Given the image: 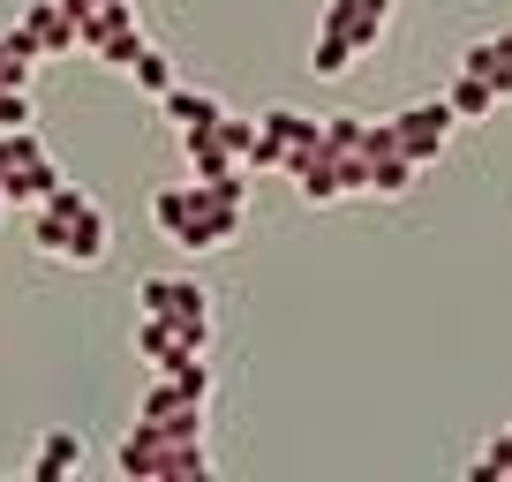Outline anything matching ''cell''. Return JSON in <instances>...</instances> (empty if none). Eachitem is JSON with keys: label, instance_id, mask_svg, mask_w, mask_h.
<instances>
[{"label": "cell", "instance_id": "6da1fadb", "mask_svg": "<svg viewBox=\"0 0 512 482\" xmlns=\"http://www.w3.org/2000/svg\"><path fill=\"white\" fill-rule=\"evenodd\" d=\"M113 467H121L128 482H204L219 460L204 452V437H181V430H166V422H144V415H136V430L121 437Z\"/></svg>", "mask_w": 512, "mask_h": 482}, {"label": "cell", "instance_id": "7a4b0ae2", "mask_svg": "<svg viewBox=\"0 0 512 482\" xmlns=\"http://www.w3.org/2000/svg\"><path fill=\"white\" fill-rule=\"evenodd\" d=\"M31 219V249L38 257H53V264H106V249H113V234H106V211L98 204H83V211H53V204H31L23 211Z\"/></svg>", "mask_w": 512, "mask_h": 482}, {"label": "cell", "instance_id": "3957f363", "mask_svg": "<svg viewBox=\"0 0 512 482\" xmlns=\"http://www.w3.org/2000/svg\"><path fill=\"white\" fill-rule=\"evenodd\" d=\"M136 46H144V31H136V0H98L91 16H76V53H91L98 68H121V76H128Z\"/></svg>", "mask_w": 512, "mask_h": 482}, {"label": "cell", "instance_id": "277c9868", "mask_svg": "<svg viewBox=\"0 0 512 482\" xmlns=\"http://www.w3.org/2000/svg\"><path fill=\"white\" fill-rule=\"evenodd\" d=\"M136 309L174 317L189 347H211V294L196 287V279H136Z\"/></svg>", "mask_w": 512, "mask_h": 482}, {"label": "cell", "instance_id": "5b68a950", "mask_svg": "<svg viewBox=\"0 0 512 482\" xmlns=\"http://www.w3.org/2000/svg\"><path fill=\"white\" fill-rule=\"evenodd\" d=\"M452 121H460V113H452L445 98H422V106H407L400 121H392V129H400V151H407V159H415V166H430L437 151H445Z\"/></svg>", "mask_w": 512, "mask_h": 482}, {"label": "cell", "instance_id": "8992f818", "mask_svg": "<svg viewBox=\"0 0 512 482\" xmlns=\"http://www.w3.org/2000/svg\"><path fill=\"white\" fill-rule=\"evenodd\" d=\"M354 0H332V8H324V31H317V53H309V68H317V76H347L354 68Z\"/></svg>", "mask_w": 512, "mask_h": 482}, {"label": "cell", "instance_id": "52a82bcc", "mask_svg": "<svg viewBox=\"0 0 512 482\" xmlns=\"http://www.w3.org/2000/svg\"><path fill=\"white\" fill-rule=\"evenodd\" d=\"M136 354H144L151 370H181V362H189V354H204V347H189L174 317H151V309H136Z\"/></svg>", "mask_w": 512, "mask_h": 482}, {"label": "cell", "instance_id": "ba28073f", "mask_svg": "<svg viewBox=\"0 0 512 482\" xmlns=\"http://www.w3.org/2000/svg\"><path fill=\"white\" fill-rule=\"evenodd\" d=\"M159 113L174 121L181 136H211V129L226 121V106H219V98H211V91H189V83H174V91L159 98Z\"/></svg>", "mask_w": 512, "mask_h": 482}, {"label": "cell", "instance_id": "9c48e42d", "mask_svg": "<svg viewBox=\"0 0 512 482\" xmlns=\"http://www.w3.org/2000/svg\"><path fill=\"white\" fill-rule=\"evenodd\" d=\"M38 61H46V46L31 38V23H16V31H0V91H31Z\"/></svg>", "mask_w": 512, "mask_h": 482}, {"label": "cell", "instance_id": "30bf717a", "mask_svg": "<svg viewBox=\"0 0 512 482\" xmlns=\"http://www.w3.org/2000/svg\"><path fill=\"white\" fill-rule=\"evenodd\" d=\"M76 467H83V437L76 430H46V437H38L31 482H61V475H76Z\"/></svg>", "mask_w": 512, "mask_h": 482}, {"label": "cell", "instance_id": "8fae6325", "mask_svg": "<svg viewBox=\"0 0 512 482\" xmlns=\"http://www.w3.org/2000/svg\"><path fill=\"white\" fill-rule=\"evenodd\" d=\"M23 23H31V38L46 46V61H53V53H76V16H68L61 0H31Z\"/></svg>", "mask_w": 512, "mask_h": 482}, {"label": "cell", "instance_id": "7c38bea8", "mask_svg": "<svg viewBox=\"0 0 512 482\" xmlns=\"http://www.w3.org/2000/svg\"><path fill=\"white\" fill-rule=\"evenodd\" d=\"M128 76H136V91H144V98H166V91H174V61H166V53L151 46V38H144V46H136V61H128Z\"/></svg>", "mask_w": 512, "mask_h": 482}, {"label": "cell", "instance_id": "4fadbf2b", "mask_svg": "<svg viewBox=\"0 0 512 482\" xmlns=\"http://www.w3.org/2000/svg\"><path fill=\"white\" fill-rule=\"evenodd\" d=\"M151 219H159V234L174 241L181 226L196 219V181H181V189H159V196H151Z\"/></svg>", "mask_w": 512, "mask_h": 482}, {"label": "cell", "instance_id": "5bb4252c", "mask_svg": "<svg viewBox=\"0 0 512 482\" xmlns=\"http://www.w3.org/2000/svg\"><path fill=\"white\" fill-rule=\"evenodd\" d=\"M445 106L460 113V121H482V113H497V91H490L482 76H467V68H460V76H452V91H445Z\"/></svg>", "mask_w": 512, "mask_h": 482}, {"label": "cell", "instance_id": "9a60e30c", "mask_svg": "<svg viewBox=\"0 0 512 482\" xmlns=\"http://www.w3.org/2000/svg\"><path fill=\"white\" fill-rule=\"evenodd\" d=\"M0 129H31V91H0Z\"/></svg>", "mask_w": 512, "mask_h": 482}, {"label": "cell", "instance_id": "2e32d148", "mask_svg": "<svg viewBox=\"0 0 512 482\" xmlns=\"http://www.w3.org/2000/svg\"><path fill=\"white\" fill-rule=\"evenodd\" d=\"M61 8H68V16H91V8H98V0H61Z\"/></svg>", "mask_w": 512, "mask_h": 482}, {"label": "cell", "instance_id": "e0dca14e", "mask_svg": "<svg viewBox=\"0 0 512 482\" xmlns=\"http://www.w3.org/2000/svg\"><path fill=\"white\" fill-rule=\"evenodd\" d=\"M0 181H8V129H0Z\"/></svg>", "mask_w": 512, "mask_h": 482}, {"label": "cell", "instance_id": "ac0fdd59", "mask_svg": "<svg viewBox=\"0 0 512 482\" xmlns=\"http://www.w3.org/2000/svg\"><path fill=\"white\" fill-rule=\"evenodd\" d=\"M0 219H8V196H0Z\"/></svg>", "mask_w": 512, "mask_h": 482}]
</instances>
